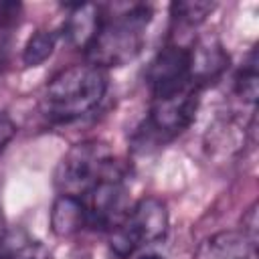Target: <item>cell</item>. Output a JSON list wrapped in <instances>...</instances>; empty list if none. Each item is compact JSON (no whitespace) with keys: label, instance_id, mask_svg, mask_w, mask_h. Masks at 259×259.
I'll return each mask as SVG.
<instances>
[{"label":"cell","instance_id":"2","mask_svg":"<svg viewBox=\"0 0 259 259\" xmlns=\"http://www.w3.org/2000/svg\"><path fill=\"white\" fill-rule=\"evenodd\" d=\"M107 91V75L95 65H73L57 73L45 87L42 113L67 123L93 111Z\"/></svg>","mask_w":259,"mask_h":259},{"label":"cell","instance_id":"17","mask_svg":"<svg viewBox=\"0 0 259 259\" xmlns=\"http://www.w3.org/2000/svg\"><path fill=\"white\" fill-rule=\"evenodd\" d=\"M241 233L257 245V202H253L247 208V212L243 214V229H241Z\"/></svg>","mask_w":259,"mask_h":259},{"label":"cell","instance_id":"19","mask_svg":"<svg viewBox=\"0 0 259 259\" xmlns=\"http://www.w3.org/2000/svg\"><path fill=\"white\" fill-rule=\"evenodd\" d=\"M4 233H6V227H4V214H2V210H0V239L4 237Z\"/></svg>","mask_w":259,"mask_h":259},{"label":"cell","instance_id":"3","mask_svg":"<svg viewBox=\"0 0 259 259\" xmlns=\"http://www.w3.org/2000/svg\"><path fill=\"white\" fill-rule=\"evenodd\" d=\"M109 178H123V170L109 146L99 140H85L71 146L55 170L59 192L79 198Z\"/></svg>","mask_w":259,"mask_h":259},{"label":"cell","instance_id":"20","mask_svg":"<svg viewBox=\"0 0 259 259\" xmlns=\"http://www.w3.org/2000/svg\"><path fill=\"white\" fill-rule=\"evenodd\" d=\"M140 259H164V257H160V255H156V253H146V255H142Z\"/></svg>","mask_w":259,"mask_h":259},{"label":"cell","instance_id":"9","mask_svg":"<svg viewBox=\"0 0 259 259\" xmlns=\"http://www.w3.org/2000/svg\"><path fill=\"white\" fill-rule=\"evenodd\" d=\"M194 259H257V245L241 231H221L200 243Z\"/></svg>","mask_w":259,"mask_h":259},{"label":"cell","instance_id":"13","mask_svg":"<svg viewBox=\"0 0 259 259\" xmlns=\"http://www.w3.org/2000/svg\"><path fill=\"white\" fill-rule=\"evenodd\" d=\"M57 38H59V32L55 30H36L24 45L22 63L26 67H38L40 63H45L53 55L57 47Z\"/></svg>","mask_w":259,"mask_h":259},{"label":"cell","instance_id":"6","mask_svg":"<svg viewBox=\"0 0 259 259\" xmlns=\"http://www.w3.org/2000/svg\"><path fill=\"white\" fill-rule=\"evenodd\" d=\"M146 83L152 97L168 95L194 85L190 79V47H182L178 42L166 45L150 61L146 69Z\"/></svg>","mask_w":259,"mask_h":259},{"label":"cell","instance_id":"7","mask_svg":"<svg viewBox=\"0 0 259 259\" xmlns=\"http://www.w3.org/2000/svg\"><path fill=\"white\" fill-rule=\"evenodd\" d=\"M85 212H87V227L95 231H111L117 227L130 210L127 188L123 178H109L91 188L85 196H81Z\"/></svg>","mask_w":259,"mask_h":259},{"label":"cell","instance_id":"4","mask_svg":"<svg viewBox=\"0 0 259 259\" xmlns=\"http://www.w3.org/2000/svg\"><path fill=\"white\" fill-rule=\"evenodd\" d=\"M168 233L166 204L154 196L130 206L123 221L109 231V247L119 259H127L138 249L162 241Z\"/></svg>","mask_w":259,"mask_h":259},{"label":"cell","instance_id":"16","mask_svg":"<svg viewBox=\"0 0 259 259\" xmlns=\"http://www.w3.org/2000/svg\"><path fill=\"white\" fill-rule=\"evenodd\" d=\"M22 6L18 2H0V28H8L18 22Z\"/></svg>","mask_w":259,"mask_h":259},{"label":"cell","instance_id":"18","mask_svg":"<svg viewBox=\"0 0 259 259\" xmlns=\"http://www.w3.org/2000/svg\"><path fill=\"white\" fill-rule=\"evenodd\" d=\"M16 136V125L6 111H0V154Z\"/></svg>","mask_w":259,"mask_h":259},{"label":"cell","instance_id":"5","mask_svg":"<svg viewBox=\"0 0 259 259\" xmlns=\"http://www.w3.org/2000/svg\"><path fill=\"white\" fill-rule=\"evenodd\" d=\"M200 87L188 85L180 91L152 97L150 115L146 119L148 132L156 140H170L182 134L194 121L200 103Z\"/></svg>","mask_w":259,"mask_h":259},{"label":"cell","instance_id":"10","mask_svg":"<svg viewBox=\"0 0 259 259\" xmlns=\"http://www.w3.org/2000/svg\"><path fill=\"white\" fill-rule=\"evenodd\" d=\"M99 14H101V6H95V4L71 6L69 16L63 22V36L73 47H81L85 51V47L89 45V40L93 38L95 30H97Z\"/></svg>","mask_w":259,"mask_h":259},{"label":"cell","instance_id":"11","mask_svg":"<svg viewBox=\"0 0 259 259\" xmlns=\"http://www.w3.org/2000/svg\"><path fill=\"white\" fill-rule=\"evenodd\" d=\"M51 227L59 237H71L87 227V212L83 200L71 194H59L51 208Z\"/></svg>","mask_w":259,"mask_h":259},{"label":"cell","instance_id":"1","mask_svg":"<svg viewBox=\"0 0 259 259\" xmlns=\"http://www.w3.org/2000/svg\"><path fill=\"white\" fill-rule=\"evenodd\" d=\"M152 20V8L146 4H132L113 8V12L99 14V24L85 47L89 65L99 69L121 67L134 61L146 40V28Z\"/></svg>","mask_w":259,"mask_h":259},{"label":"cell","instance_id":"15","mask_svg":"<svg viewBox=\"0 0 259 259\" xmlns=\"http://www.w3.org/2000/svg\"><path fill=\"white\" fill-rule=\"evenodd\" d=\"M235 91L243 101H247L251 105L255 103V99H257V55H255V51H251V55L239 69V73L235 77Z\"/></svg>","mask_w":259,"mask_h":259},{"label":"cell","instance_id":"14","mask_svg":"<svg viewBox=\"0 0 259 259\" xmlns=\"http://www.w3.org/2000/svg\"><path fill=\"white\" fill-rule=\"evenodd\" d=\"M212 8H214L212 2L188 0V2H174L170 6V14L174 22H178L180 26H196L212 12Z\"/></svg>","mask_w":259,"mask_h":259},{"label":"cell","instance_id":"8","mask_svg":"<svg viewBox=\"0 0 259 259\" xmlns=\"http://www.w3.org/2000/svg\"><path fill=\"white\" fill-rule=\"evenodd\" d=\"M229 65V57L223 51L221 42L214 38L196 40L190 47V79L196 87L212 83Z\"/></svg>","mask_w":259,"mask_h":259},{"label":"cell","instance_id":"12","mask_svg":"<svg viewBox=\"0 0 259 259\" xmlns=\"http://www.w3.org/2000/svg\"><path fill=\"white\" fill-rule=\"evenodd\" d=\"M0 259H51V251L28 233L10 231L0 239Z\"/></svg>","mask_w":259,"mask_h":259}]
</instances>
